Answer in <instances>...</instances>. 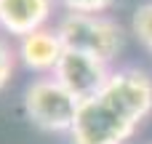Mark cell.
Instances as JSON below:
<instances>
[{
    "instance_id": "1",
    "label": "cell",
    "mask_w": 152,
    "mask_h": 144,
    "mask_svg": "<svg viewBox=\"0 0 152 144\" xmlns=\"http://www.w3.org/2000/svg\"><path fill=\"white\" fill-rule=\"evenodd\" d=\"M56 32L67 51H80L107 64L123 48V27L107 13H67Z\"/></svg>"
},
{
    "instance_id": "5",
    "label": "cell",
    "mask_w": 152,
    "mask_h": 144,
    "mask_svg": "<svg viewBox=\"0 0 152 144\" xmlns=\"http://www.w3.org/2000/svg\"><path fill=\"white\" fill-rule=\"evenodd\" d=\"M102 94H107L139 126L152 115V77L144 69H136V67L112 69Z\"/></svg>"
},
{
    "instance_id": "7",
    "label": "cell",
    "mask_w": 152,
    "mask_h": 144,
    "mask_svg": "<svg viewBox=\"0 0 152 144\" xmlns=\"http://www.w3.org/2000/svg\"><path fill=\"white\" fill-rule=\"evenodd\" d=\"M51 16L53 0H0V29L13 37L48 27Z\"/></svg>"
},
{
    "instance_id": "9",
    "label": "cell",
    "mask_w": 152,
    "mask_h": 144,
    "mask_svg": "<svg viewBox=\"0 0 152 144\" xmlns=\"http://www.w3.org/2000/svg\"><path fill=\"white\" fill-rule=\"evenodd\" d=\"M16 61H19V56H16V51L11 48V43L0 37V91L11 83L13 69H16Z\"/></svg>"
},
{
    "instance_id": "2",
    "label": "cell",
    "mask_w": 152,
    "mask_h": 144,
    "mask_svg": "<svg viewBox=\"0 0 152 144\" xmlns=\"http://www.w3.org/2000/svg\"><path fill=\"white\" fill-rule=\"evenodd\" d=\"M134 123L107 94H96L80 102L77 118L72 123V144H123L136 134Z\"/></svg>"
},
{
    "instance_id": "6",
    "label": "cell",
    "mask_w": 152,
    "mask_h": 144,
    "mask_svg": "<svg viewBox=\"0 0 152 144\" xmlns=\"http://www.w3.org/2000/svg\"><path fill=\"white\" fill-rule=\"evenodd\" d=\"M61 53H64V45L53 27H43V29H35V32L19 37V48H16L19 61L27 69L43 72V75H53Z\"/></svg>"
},
{
    "instance_id": "10",
    "label": "cell",
    "mask_w": 152,
    "mask_h": 144,
    "mask_svg": "<svg viewBox=\"0 0 152 144\" xmlns=\"http://www.w3.org/2000/svg\"><path fill=\"white\" fill-rule=\"evenodd\" d=\"M67 13H104L112 8L115 0H59Z\"/></svg>"
},
{
    "instance_id": "4",
    "label": "cell",
    "mask_w": 152,
    "mask_h": 144,
    "mask_svg": "<svg viewBox=\"0 0 152 144\" xmlns=\"http://www.w3.org/2000/svg\"><path fill=\"white\" fill-rule=\"evenodd\" d=\"M110 75H112V69L107 61L88 56V53H80V51H67V48L53 69V77L80 102L102 94Z\"/></svg>"
},
{
    "instance_id": "3",
    "label": "cell",
    "mask_w": 152,
    "mask_h": 144,
    "mask_svg": "<svg viewBox=\"0 0 152 144\" xmlns=\"http://www.w3.org/2000/svg\"><path fill=\"white\" fill-rule=\"evenodd\" d=\"M80 99H75L53 75L35 77L24 88V112L29 123L48 134H69L77 118Z\"/></svg>"
},
{
    "instance_id": "8",
    "label": "cell",
    "mask_w": 152,
    "mask_h": 144,
    "mask_svg": "<svg viewBox=\"0 0 152 144\" xmlns=\"http://www.w3.org/2000/svg\"><path fill=\"white\" fill-rule=\"evenodd\" d=\"M131 29H134L136 40L152 53V0H150V3H142V5L134 11Z\"/></svg>"
}]
</instances>
